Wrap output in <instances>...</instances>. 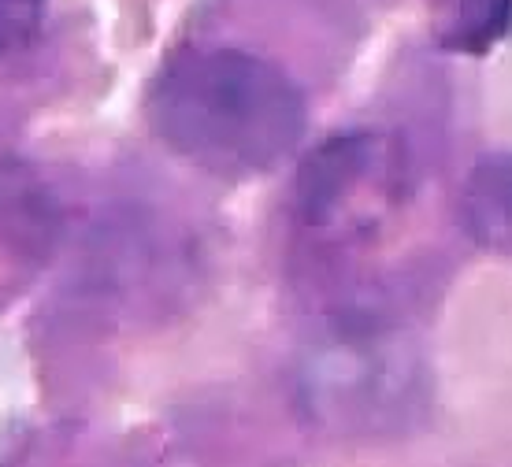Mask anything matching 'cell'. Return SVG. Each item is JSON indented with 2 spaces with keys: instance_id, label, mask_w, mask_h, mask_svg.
Masks as SVG:
<instances>
[{
  "instance_id": "6da1fadb",
  "label": "cell",
  "mask_w": 512,
  "mask_h": 467,
  "mask_svg": "<svg viewBox=\"0 0 512 467\" xmlns=\"http://www.w3.org/2000/svg\"><path fill=\"white\" fill-rule=\"evenodd\" d=\"M149 123L208 175H268L301 145L305 93L282 67L234 45L175 52L149 86Z\"/></svg>"
},
{
  "instance_id": "5b68a950",
  "label": "cell",
  "mask_w": 512,
  "mask_h": 467,
  "mask_svg": "<svg viewBox=\"0 0 512 467\" xmlns=\"http://www.w3.org/2000/svg\"><path fill=\"white\" fill-rule=\"evenodd\" d=\"M41 12H45V0H0V52L34 38Z\"/></svg>"
},
{
  "instance_id": "277c9868",
  "label": "cell",
  "mask_w": 512,
  "mask_h": 467,
  "mask_svg": "<svg viewBox=\"0 0 512 467\" xmlns=\"http://www.w3.org/2000/svg\"><path fill=\"white\" fill-rule=\"evenodd\" d=\"M512 30V0H446L438 15V41L449 52L494 49Z\"/></svg>"
},
{
  "instance_id": "3957f363",
  "label": "cell",
  "mask_w": 512,
  "mask_h": 467,
  "mask_svg": "<svg viewBox=\"0 0 512 467\" xmlns=\"http://www.w3.org/2000/svg\"><path fill=\"white\" fill-rule=\"evenodd\" d=\"M461 219L483 249L512 256V152L487 156L472 167L461 190Z\"/></svg>"
},
{
  "instance_id": "7a4b0ae2",
  "label": "cell",
  "mask_w": 512,
  "mask_h": 467,
  "mask_svg": "<svg viewBox=\"0 0 512 467\" xmlns=\"http://www.w3.org/2000/svg\"><path fill=\"white\" fill-rule=\"evenodd\" d=\"M405 182L390 138L357 130L323 141L297 175V212L312 230H364L397 201Z\"/></svg>"
}]
</instances>
